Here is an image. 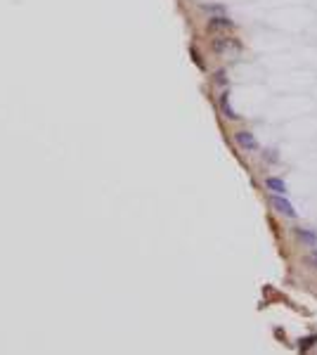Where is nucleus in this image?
Wrapping results in <instances>:
<instances>
[{
  "mask_svg": "<svg viewBox=\"0 0 317 355\" xmlns=\"http://www.w3.org/2000/svg\"><path fill=\"white\" fill-rule=\"evenodd\" d=\"M272 204L277 208L282 216H287V218H296V208L291 206L289 199H284V194H272Z\"/></svg>",
  "mask_w": 317,
  "mask_h": 355,
  "instance_id": "obj_1",
  "label": "nucleus"
},
{
  "mask_svg": "<svg viewBox=\"0 0 317 355\" xmlns=\"http://www.w3.org/2000/svg\"><path fill=\"white\" fill-rule=\"evenodd\" d=\"M265 187L272 192V194H287V182L284 180H279V178H267L265 180Z\"/></svg>",
  "mask_w": 317,
  "mask_h": 355,
  "instance_id": "obj_2",
  "label": "nucleus"
},
{
  "mask_svg": "<svg viewBox=\"0 0 317 355\" xmlns=\"http://www.w3.org/2000/svg\"><path fill=\"white\" fill-rule=\"evenodd\" d=\"M235 137H237L239 147H244V150H256V147H258V142H256V140H253V135H251V133H246V130H239Z\"/></svg>",
  "mask_w": 317,
  "mask_h": 355,
  "instance_id": "obj_3",
  "label": "nucleus"
},
{
  "mask_svg": "<svg viewBox=\"0 0 317 355\" xmlns=\"http://www.w3.org/2000/svg\"><path fill=\"white\" fill-rule=\"evenodd\" d=\"M232 19H227V17H211L209 19V28L211 31H218V28H232Z\"/></svg>",
  "mask_w": 317,
  "mask_h": 355,
  "instance_id": "obj_4",
  "label": "nucleus"
},
{
  "mask_svg": "<svg viewBox=\"0 0 317 355\" xmlns=\"http://www.w3.org/2000/svg\"><path fill=\"white\" fill-rule=\"evenodd\" d=\"M227 48H237V41H232V38H215L213 41V50L215 52H225Z\"/></svg>",
  "mask_w": 317,
  "mask_h": 355,
  "instance_id": "obj_5",
  "label": "nucleus"
},
{
  "mask_svg": "<svg viewBox=\"0 0 317 355\" xmlns=\"http://www.w3.org/2000/svg\"><path fill=\"white\" fill-rule=\"evenodd\" d=\"M220 107H223L225 116L227 119H237V114L232 111V107H230V100H227V93H223V97H220Z\"/></svg>",
  "mask_w": 317,
  "mask_h": 355,
  "instance_id": "obj_6",
  "label": "nucleus"
},
{
  "mask_svg": "<svg viewBox=\"0 0 317 355\" xmlns=\"http://www.w3.org/2000/svg\"><path fill=\"white\" fill-rule=\"evenodd\" d=\"M298 237L301 239H305L310 246H315L317 244V234H313V232H308V230H298Z\"/></svg>",
  "mask_w": 317,
  "mask_h": 355,
  "instance_id": "obj_7",
  "label": "nucleus"
},
{
  "mask_svg": "<svg viewBox=\"0 0 317 355\" xmlns=\"http://www.w3.org/2000/svg\"><path fill=\"white\" fill-rule=\"evenodd\" d=\"M215 78H218V83H227V78H225V71H218V76H215Z\"/></svg>",
  "mask_w": 317,
  "mask_h": 355,
  "instance_id": "obj_8",
  "label": "nucleus"
}]
</instances>
